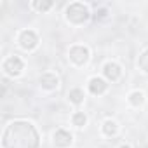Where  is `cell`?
<instances>
[{
	"label": "cell",
	"mask_w": 148,
	"mask_h": 148,
	"mask_svg": "<svg viewBox=\"0 0 148 148\" xmlns=\"http://www.w3.org/2000/svg\"><path fill=\"white\" fill-rule=\"evenodd\" d=\"M40 136L28 120L11 122L2 134V148H38Z\"/></svg>",
	"instance_id": "1"
},
{
	"label": "cell",
	"mask_w": 148,
	"mask_h": 148,
	"mask_svg": "<svg viewBox=\"0 0 148 148\" xmlns=\"http://www.w3.org/2000/svg\"><path fill=\"white\" fill-rule=\"evenodd\" d=\"M64 16H66V19H68L70 23H73V25H82V23H86V21L89 19L91 14H89V9H87L84 4L73 2V4H70V5L66 7Z\"/></svg>",
	"instance_id": "2"
},
{
	"label": "cell",
	"mask_w": 148,
	"mask_h": 148,
	"mask_svg": "<svg viewBox=\"0 0 148 148\" xmlns=\"http://www.w3.org/2000/svg\"><path fill=\"white\" fill-rule=\"evenodd\" d=\"M68 56H70L71 63H75V64L80 66V64L87 63V59H89V49L86 45H73V47H70Z\"/></svg>",
	"instance_id": "3"
},
{
	"label": "cell",
	"mask_w": 148,
	"mask_h": 148,
	"mask_svg": "<svg viewBox=\"0 0 148 148\" xmlns=\"http://www.w3.org/2000/svg\"><path fill=\"white\" fill-rule=\"evenodd\" d=\"M2 70L7 73V75L16 77V75H19L21 70H23V59L19 56H9L4 61V64H2Z\"/></svg>",
	"instance_id": "4"
},
{
	"label": "cell",
	"mask_w": 148,
	"mask_h": 148,
	"mask_svg": "<svg viewBox=\"0 0 148 148\" xmlns=\"http://www.w3.org/2000/svg\"><path fill=\"white\" fill-rule=\"evenodd\" d=\"M19 45L25 51H32L38 45V37L33 30H23L19 33Z\"/></svg>",
	"instance_id": "5"
},
{
	"label": "cell",
	"mask_w": 148,
	"mask_h": 148,
	"mask_svg": "<svg viewBox=\"0 0 148 148\" xmlns=\"http://www.w3.org/2000/svg\"><path fill=\"white\" fill-rule=\"evenodd\" d=\"M52 139H54V145H56L58 148H68V146L71 145V141H73V136H71L68 131H64V129H58V131L54 132Z\"/></svg>",
	"instance_id": "6"
},
{
	"label": "cell",
	"mask_w": 148,
	"mask_h": 148,
	"mask_svg": "<svg viewBox=\"0 0 148 148\" xmlns=\"http://www.w3.org/2000/svg\"><path fill=\"white\" fill-rule=\"evenodd\" d=\"M120 73H122L120 66H119L117 63H113V61H110V63H106V64L103 66V75H105L108 80H112V82H115V80L120 79Z\"/></svg>",
	"instance_id": "7"
},
{
	"label": "cell",
	"mask_w": 148,
	"mask_h": 148,
	"mask_svg": "<svg viewBox=\"0 0 148 148\" xmlns=\"http://www.w3.org/2000/svg\"><path fill=\"white\" fill-rule=\"evenodd\" d=\"M38 84L44 89L52 91V89H56L59 86V79H58V75H54V73H44V75H40V79H38Z\"/></svg>",
	"instance_id": "8"
},
{
	"label": "cell",
	"mask_w": 148,
	"mask_h": 148,
	"mask_svg": "<svg viewBox=\"0 0 148 148\" xmlns=\"http://www.w3.org/2000/svg\"><path fill=\"white\" fill-rule=\"evenodd\" d=\"M106 87H108V84H106L103 79H99V77H94V79L89 80V91H91L92 94H96V96L103 94V92L106 91Z\"/></svg>",
	"instance_id": "9"
},
{
	"label": "cell",
	"mask_w": 148,
	"mask_h": 148,
	"mask_svg": "<svg viewBox=\"0 0 148 148\" xmlns=\"http://www.w3.org/2000/svg\"><path fill=\"white\" fill-rule=\"evenodd\" d=\"M117 131H119V125H117L115 120H105V124H103V134L105 136L112 138V136L117 134Z\"/></svg>",
	"instance_id": "10"
},
{
	"label": "cell",
	"mask_w": 148,
	"mask_h": 148,
	"mask_svg": "<svg viewBox=\"0 0 148 148\" xmlns=\"http://www.w3.org/2000/svg\"><path fill=\"white\" fill-rule=\"evenodd\" d=\"M68 99L73 103V105H80L82 101H84V91L82 89H71L70 92H68Z\"/></svg>",
	"instance_id": "11"
},
{
	"label": "cell",
	"mask_w": 148,
	"mask_h": 148,
	"mask_svg": "<svg viewBox=\"0 0 148 148\" xmlns=\"http://www.w3.org/2000/svg\"><path fill=\"white\" fill-rule=\"evenodd\" d=\"M143 101H145V94L141 91H134L129 94V103L132 106H139V105H143Z\"/></svg>",
	"instance_id": "12"
},
{
	"label": "cell",
	"mask_w": 148,
	"mask_h": 148,
	"mask_svg": "<svg viewBox=\"0 0 148 148\" xmlns=\"http://www.w3.org/2000/svg\"><path fill=\"white\" fill-rule=\"evenodd\" d=\"M71 122H73V125H77V127H84L86 122H87V117H86L84 112H75L73 117H71Z\"/></svg>",
	"instance_id": "13"
},
{
	"label": "cell",
	"mask_w": 148,
	"mask_h": 148,
	"mask_svg": "<svg viewBox=\"0 0 148 148\" xmlns=\"http://www.w3.org/2000/svg\"><path fill=\"white\" fill-rule=\"evenodd\" d=\"M138 66H139L141 71L148 73V49L141 52V56H139V59H138Z\"/></svg>",
	"instance_id": "14"
},
{
	"label": "cell",
	"mask_w": 148,
	"mask_h": 148,
	"mask_svg": "<svg viewBox=\"0 0 148 148\" xmlns=\"http://www.w3.org/2000/svg\"><path fill=\"white\" fill-rule=\"evenodd\" d=\"M32 7L37 9V11H40V12H45V11H49L52 7V2H33Z\"/></svg>",
	"instance_id": "15"
},
{
	"label": "cell",
	"mask_w": 148,
	"mask_h": 148,
	"mask_svg": "<svg viewBox=\"0 0 148 148\" xmlns=\"http://www.w3.org/2000/svg\"><path fill=\"white\" fill-rule=\"evenodd\" d=\"M94 18H96V19H103V18H106V9H99V11L94 14Z\"/></svg>",
	"instance_id": "16"
},
{
	"label": "cell",
	"mask_w": 148,
	"mask_h": 148,
	"mask_svg": "<svg viewBox=\"0 0 148 148\" xmlns=\"http://www.w3.org/2000/svg\"><path fill=\"white\" fill-rule=\"evenodd\" d=\"M120 148H131V146H129V145H122Z\"/></svg>",
	"instance_id": "17"
}]
</instances>
